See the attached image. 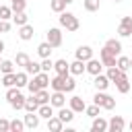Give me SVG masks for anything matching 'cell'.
<instances>
[{
    "label": "cell",
    "instance_id": "cell-1",
    "mask_svg": "<svg viewBox=\"0 0 132 132\" xmlns=\"http://www.w3.org/2000/svg\"><path fill=\"white\" fill-rule=\"evenodd\" d=\"M6 99H8V103H10L14 109H23V105H25V97H23V93L19 91V87H8Z\"/></svg>",
    "mask_w": 132,
    "mask_h": 132
},
{
    "label": "cell",
    "instance_id": "cell-2",
    "mask_svg": "<svg viewBox=\"0 0 132 132\" xmlns=\"http://www.w3.org/2000/svg\"><path fill=\"white\" fill-rule=\"evenodd\" d=\"M60 27H64L66 31H76L80 27V23L72 12H60Z\"/></svg>",
    "mask_w": 132,
    "mask_h": 132
},
{
    "label": "cell",
    "instance_id": "cell-3",
    "mask_svg": "<svg viewBox=\"0 0 132 132\" xmlns=\"http://www.w3.org/2000/svg\"><path fill=\"white\" fill-rule=\"evenodd\" d=\"M93 101H95L99 107H103V109H113V107H116V99H113L111 95L103 93V91H97V95L93 97Z\"/></svg>",
    "mask_w": 132,
    "mask_h": 132
},
{
    "label": "cell",
    "instance_id": "cell-4",
    "mask_svg": "<svg viewBox=\"0 0 132 132\" xmlns=\"http://www.w3.org/2000/svg\"><path fill=\"white\" fill-rule=\"evenodd\" d=\"M52 47H60L62 45V31L58 29V27H52L50 31H47V39H45Z\"/></svg>",
    "mask_w": 132,
    "mask_h": 132
},
{
    "label": "cell",
    "instance_id": "cell-5",
    "mask_svg": "<svg viewBox=\"0 0 132 132\" xmlns=\"http://www.w3.org/2000/svg\"><path fill=\"white\" fill-rule=\"evenodd\" d=\"M118 33H120V37H130L132 35V16H124L120 21Z\"/></svg>",
    "mask_w": 132,
    "mask_h": 132
},
{
    "label": "cell",
    "instance_id": "cell-6",
    "mask_svg": "<svg viewBox=\"0 0 132 132\" xmlns=\"http://www.w3.org/2000/svg\"><path fill=\"white\" fill-rule=\"evenodd\" d=\"M124 128H126V122H124L122 116H113V118L107 122V130H109V132H122Z\"/></svg>",
    "mask_w": 132,
    "mask_h": 132
},
{
    "label": "cell",
    "instance_id": "cell-7",
    "mask_svg": "<svg viewBox=\"0 0 132 132\" xmlns=\"http://www.w3.org/2000/svg\"><path fill=\"white\" fill-rule=\"evenodd\" d=\"M101 68H103V64H101V60H95V58H91V60H87L85 62V72H89V74H99L101 72Z\"/></svg>",
    "mask_w": 132,
    "mask_h": 132
},
{
    "label": "cell",
    "instance_id": "cell-8",
    "mask_svg": "<svg viewBox=\"0 0 132 132\" xmlns=\"http://www.w3.org/2000/svg\"><path fill=\"white\" fill-rule=\"evenodd\" d=\"M66 78H68V76L56 74L54 78H50V87H52L54 91H64V93H66Z\"/></svg>",
    "mask_w": 132,
    "mask_h": 132
},
{
    "label": "cell",
    "instance_id": "cell-9",
    "mask_svg": "<svg viewBox=\"0 0 132 132\" xmlns=\"http://www.w3.org/2000/svg\"><path fill=\"white\" fill-rule=\"evenodd\" d=\"M99 60H101V64L107 66V68H109V66H116V56H113L111 52H107L105 47L99 52Z\"/></svg>",
    "mask_w": 132,
    "mask_h": 132
},
{
    "label": "cell",
    "instance_id": "cell-10",
    "mask_svg": "<svg viewBox=\"0 0 132 132\" xmlns=\"http://www.w3.org/2000/svg\"><path fill=\"white\" fill-rule=\"evenodd\" d=\"M25 128H31V130H35L37 126H39V116H37V111H27V116H25Z\"/></svg>",
    "mask_w": 132,
    "mask_h": 132
},
{
    "label": "cell",
    "instance_id": "cell-11",
    "mask_svg": "<svg viewBox=\"0 0 132 132\" xmlns=\"http://www.w3.org/2000/svg\"><path fill=\"white\" fill-rule=\"evenodd\" d=\"M103 47H105V50H107V52H111V54H113V56H116V58H118V56H120V54H122V43H120V41H118V39H107V41H105V45H103Z\"/></svg>",
    "mask_w": 132,
    "mask_h": 132
},
{
    "label": "cell",
    "instance_id": "cell-12",
    "mask_svg": "<svg viewBox=\"0 0 132 132\" xmlns=\"http://www.w3.org/2000/svg\"><path fill=\"white\" fill-rule=\"evenodd\" d=\"M54 70H56V74L68 76V74H70V64H68L66 60H56V62H54Z\"/></svg>",
    "mask_w": 132,
    "mask_h": 132
},
{
    "label": "cell",
    "instance_id": "cell-13",
    "mask_svg": "<svg viewBox=\"0 0 132 132\" xmlns=\"http://www.w3.org/2000/svg\"><path fill=\"white\" fill-rule=\"evenodd\" d=\"M50 103H52V107H62V105L66 103L64 91H54V93L50 95Z\"/></svg>",
    "mask_w": 132,
    "mask_h": 132
},
{
    "label": "cell",
    "instance_id": "cell-14",
    "mask_svg": "<svg viewBox=\"0 0 132 132\" xmlns=\"http://www.w3.org/2000/svg\"><path fill=\"white\" fill-rule=\"evenodd\" d=\"M76 60H82V62H87V60H91L93 58V50L89 47V45H80L78 50H76Z\"/></svg>",
    "mask_w": 132,
    "mask_h": 132
},
{
    "label": "cell",
    "instance_id": "cell-15",
    "mask_svg": "<svg viewBox=\"0 0 132 132\" xmlns=\"http://www.w3.org/2000/svg\"><path fill=\"white\" fill-rule=\"evenodd\" d=\"M85 101H82V97H78V95H74V97H70V109L74 111V113H80V111H85Z\"/></svg>",
    "mask_w": 132,
    "mask_h": 132
},
{
    "label": "cell",
    "instance_id": "cell-16",
    "mask_svg": "<svg viewBox=\"0 0 132 132\" xmlns=\"http://www.w3.org/2000/svg\"><path fill=\"white\" fill-rule=\"evenodd\" d=\"M107 130V120H103L101 116L93 118V124H91V132H105Z\"/></svg>",
    "mask_w": 132,
    "mask_h": 132
},
{
    "label": "cell",
    "instance_id": "cell-17",
    "mask_svg": "<svg viewBox=\"0 0 132 132\" xmlns=\"http://www.w3.org/2000/svg\"><path fill=\"white\" fill-rule=\"evenodd\" d=\"M124 74H126V72H124V70H120L118 66H109V68H107V74H105V76L109 78V82H116V80H120V78H122Z\"/></svg>",
    "mask_w": 132,
    "mask_h": 132
},
{
    "label": "cell",
    "instance_id": "cell-18",
    "mask_svg": "<svg viewBox=\"0 0 132 132\" xmlns=\"http://www.w3.org/2000/svg\"><path fill=\"white\" fill-rule=\"evenodd\" d=\"M33 80L37 82V87H39V89H45V87L50 85V74L41 70V72H37V74H33Z\"/></svg>",
    "mask_w": 132,
    "mask_h": 132
},
{
    "label": "cell",
    "instance_id": "cell-19",
    "mask_svg": "<svg viewBox=\"0 0 132 132\" xmlns=\"http://www.w3.org/2000/svg\"><path fill=\"white\" fill-rule=\"evenodd\" d=\"M93 85L97 87V91H105L107 87H109V78L105 76V74H95V80H93Z\"/></svg>",
    "mask_w": 132,
    "mask_h": 132
},
{
    "label": "cell",
    "instance_id": "cell-20",
    "mask_svg": "<svg viewBox=\"0 0 132 132\" xmlns=\"http://www.w3.org/2000/svg\"><path fill=\"white\" fill-rule=\"evenodd\" d=\"M62 128H64V122H62L58 116H52V118L47 120V130H50V132H60Z\"/></svg>",
    "mask_w": 132,
    "mask_h": 132
},
{
    "label": "cell",
    "instance_id": "cell-21",
    "mask_svg": "<svg viewBox=\"0 0 132 132\" xmlns=\"http://www.w3.org/2000/svg\"><path fill=\"white\" fill-rule=\"evenodd\" d=\"M58 118H60L64 124H68V122H72V120H74V111H72L70 107H64V105H62V107H60V111H58Z\"/></svg>",
    "mask_w": 132,
    "mask_h": 132
},
{
    "label": "cell",
    "instance_id": "cell-22",
    "mask_svg": "<svg viewBox=\"0 0 132 132\" xmlns=\"http://www.w3.org/2000/svg\"><path fill=\"white\" fill-rule=\"evenodd\" d=\"M19 37H21L23 41H29V39L33 37V27H31L29 23L21 25V29H19Z\"/></svg>",
    "mask_w": 132,
    "mask_h": 132
},
{
    "label": "cell",
    "instance_id": "cell-23",
    "mask_svg": "<svg viewBox=\"0 0 132 132\" xmlns=\"http://www.w3.org/2000/svg\"><path fill=\"white\" fill-rule=\"evenodd\" d=\"M37 116H39V118H45V120H50V118L54 116V107H52V103H43V105H39V109H37Z\"/></svg>",
    "mask_w": 132,
    "mask_h": 132
},
{
    "label": "cell",
    "instance_id": "cell-24",
    "mask_svg": "<svg viewBox=\"0 0 132 132\" xmlns=\"http://www.w3.org/2000/svg\"><path fill=\"white\" fill-rule=\"evenodd\" d=\"M33 95V99L39 103V105H43V103H50V93L45 91V89H39L37 93H31Z\"/></svg>",
    "mask_w": 132,
    "mask_h": 132
},
{
    "label": "cell",
    "instance_id": "cell-25",
    "mask_svg": "<svg viewBox=\"0 0 132 132\" xmlns=\"http://www.w3.org/2000/svg\"><path fill=\"white\" fill-rule=\"evenodd\" d=\"M82 72H85V62H82V60H74V62L70 64V74L78 76V74H82Z\"/></svg>",
    "mask_w": 132,
    "mask_h": 132
},
{
    "label": "cell",
    "instance_id": "cell-26",
    "mask_svg": "<svg viewBox=\"0 0 132 132\" xmlns=\"http://www.w3.org/2000/svg\"><path fill=\"white\" fill-rule=\"evenodd\" d=\"M113 85L118 87V91H120V93H128V91H130V80H128V76H126V74H124L120 80H116Z\"/></svg>",
    "mask_w": 132,
    "mask_h": 132
},
{
    "label": "cell",
    "instance_id": "cell-27",
    "mask_svg": "<svg viewBox=\"0 0 132 132\" xmlns=\"http://www.w3.org/2000/svg\"><path fill=\"white\" fill-rule=\"evenodd\" d=\"M37 54H39L41 58H50V54H52V45H50L47 41L39 43V45H37Z\"/></svg>",
    "mask_w": 132,
    "mask_h": 132
},
{
    "label": "cell",
    "instance_id": "cell-28",
    "mask_svg": "<svg viewBox=\"0 0 132 132\" xmlns=\"http://www.w3.org/2000/svg\"><path fill=\"white\" fill-rule=\"evenodd\" d=\"M14 82H16V72H6L4 76H2V85L8 89V87H14Z\"/></svg>",
    "mask_w": 132,
    "mask_h": 132
},
{
    "label": "cell",
    "instance_id": "cell-29",
    "mask_svg": "<svg viewBox=\"0 0 132 132\" xmlns=\"http://www.w3.org/2000/svg\"><path fill=\"white\" fill-rule=\"evenodd\" d=\"M12 21H14V25H25L27 21H29V16L25 14V10H21V12H12Z\"/></svg>",
    "mask_w": 132,
    "mask_h": 132
},
{
    "label": "cell",
    "instance_id": "cell-30",
    "mask_svg": "<svg viewBox=\"0 0 132 132\" xmlns=\"http://www.w3.org/2000/svg\"><path fill=\"white\" fill-rule=\"evenodd\" d=\"M25 72H27V74H37V72H41V64H37V62H33V60H29V62H27V66H25Z\"/></svg>",
    "mask_w": 132,
    "mask_h": 132
},
{
    "label": "cell",
    "instance_id": "cell-31",
    "mask_svg": "<svg viewBox=\"0 0 132 132\" xmlns=\"http://www.w3.org/2000/svg\"><path fill=\"white\" fill-rule=\"evenodd\" d=\"M23 109H25V111H37V109H39V103L33 99V95H31L29 99H25V105H23Z\"/></svg>",
    "mask_w": 132,
    "mask_h": 132
},
{
    "label": "cell",
    "instance_id": "cell-32",
    "mask_svg": "<svg viewBox=\"0 0 132 132\" xmlns=\"http://www.w3.org/2000/svg\"><path fill=\"white\" fill-rule=\"evenodd\" d=\"M82 4H85V10H89V12H95V10H99V6H101V0H82Z\"/></svg>",
    "mask_w": 132,
    "mask_h": 132
},
{
    "label": "cell",
    "instance_id": "cell-33",
    "mask_svg": "<svg viewBox=\"0 0 132 132\" xmlns=\"http://www.w3.org/2000/svg\"><path fill=\"white\" fill-rule=\"evenodd\" d=\"M116 66L120 68V70H128L130 68V58H126V56H118V60H116Z\"/></svg>",
    "mask_w": 132,
    "mask_h": 132
},
{
    "label": "cell",
    "instance_id": "cell-34",
    "mask_svg": "<svg viewBox=\"0 0 132 132\" xmlns=\"http://www.w3.org/2000/svg\"><path fill=\"white\" fill-rule=\"evenodd\" d=\"M27 82H29V74L27 72H16V82H14V87H27Z\"/></svg>",
    "mask_w": 132,
    "mask_h": 132
},
{
    "label": "cell",
    "instance_id": "cell-35",
    "mask_svg": "<svg viewBox=\"0 0 132 132\" xmlns=\"http://www.w3.org/2000/svg\"><path fill=\"white\" fill-rule=\"evenodd\" d=\"M50 8H52L54 12H64L66 2H64V0H52V2H50Z\"/></svg>",
    "mask_w": 132,
    "mask_h": 132
},
{
    "label": "cell",
    "instance_id": "cell-36",
    "mask_svg": "<svg viewBox=\"0 0 132 132\" xmlns=\"http://www.w3.org/2000/svg\"><path fill=\"white\" fill-rule=\"evenodd\" d=\"M25 6H27V0H10V8H12V12H21V10H25Z\"/></svg>",
    "mask_w": 132,
    "mask_h": 132
},
{
    "label": "cell",
    "instance_id": "cell-37",
    "mask_svg": "<svg viewBox=\"0 0 132 132\" xmlns=\"http://www.w3.org/2000/svg\"><path fill=\"white\" fill-rule=\"evenodd\" d=\"M29 60H31V58H29V56H27L25 52H19V54H16V58H14L16 66H23V68L27 66V62H29Z\"/></svg>",
    "mask_w": 132,
    "mask_h": 132
},
{
    "label": "cell",
    "instance_id": "cell-38",
    "mask_svg": "<svg viewBox=\"0 0 132 132\" xmlns=\"http://www.w3.org/2000/svg\"><path fill=\"white\" fill-rule=\"evenodd\" d=\"M0 70L6 74V72H14V64L10 62V60H2L0 62Z\"/></svg>",
    "mask_w": 132,
    "mask_h": 132
},
{
    "label": "cell",
    "instance_id": "cell-39",
    "mask_svg": "<svg viewBox=\"0 0 132 132\" xmlns=\"http://www.w3.org/2000/svg\"><path fill=\"white\" fill-rule=\"evenodd\" d=\"M23 130H25V122H21V120L10 122V132H23Z\"/></svg>",
    "mask_w": 132,
    "mask_h": 132
},
{
    "label": "cell",
    "instance_id": "cell-40",
    "mask_svg": "<svg viewBox=\"0 0 132 132\" xmlns=\"http://www.w3.org/2000/svg\"><path fill=\"white\" fill-rule=\"evenodd\" d=\"M0 19H2V21L12 19V8H10V6H0Z\"/></svg>",
    "mask_w": 132,
    "mask_h": 132
},
{
    "label": "cell",
    "instance_id": "cell-41",
    "mask_svg": "<svg viewBox=\"0 0 132 132\" xmlns=\"http://www.w3.org/2000/svg\"><path fill=\"white\" fill-rule=\"evenodd\" d=\"M85 111H87V116H89V118H97V116H99V105H97V103H93V105L85 107Z\"/></svg>",
    "mask_w": 132,
    "mask_h": 132
},
{
    "label": "cell",
    "instance_id": "cell-42",
    "mask_svg": "<svg viewBox=\"0 0 132 132\" xmlns=\"http://www.w3.org/2000/svg\"><path fill=\"white\" fill-rule=\"evenodd\" d=\"M52 68H54V62H52L50 58H43V62H41V70H43V72H50Z\"/></svg>",
    "mask_w": 132,
    "mask_h": 132
},
{
    "label": "cell",
    "instance_id": "cell-43",
    "mask_svg": "<svg viewBox=\"0 0 132 132\" xmlns=\"http://www.w3.org/2000/svg\"><path fill=\"white\" fill-rule=\"evenodd\" d=\"M0 132H10V122L0 118Z\"/></svg>",
    "mask_w": 132,
    "mask_h": 132
},
{
    "label": "cell",
    "instance_id": "cell-44",
    "mask_svg": "<svg viewBox=\"0 0 132 132\" xmlns=\"http://www.w3.org/2000/svg\"><path fill=\"white\" fill-rule=\"evenodd\" d=\"M8 31H10V23L0 19V33H8Z\"/></svg>",
    "mask_w": 132,
    "mask_h": 132
},
{
    "label": "cell",
    "instance_id": "cell-45",
    "mask_svg": "<svg viewBox=\"0 0 132 132\" xmlns=\"http://www.w3.org/2000/svg\"><path fill=\"white\" fill-rule=\"evenodd\" d=\"M2 52H4V41L0 39V54H2Z\"/></svg>",
    "mask_w": 132,
    "mask_h": 132
},
{
    "label": "cell",
    "instance_id": "cell-46",
    "mask_svg": "<svg viewBox=\"0 0 132 132\" xmlns=\"http://www.w3.org/2000/svg\"><path fill=\"white\" fill-rule=\"evenodd\" d=\"M64 2H66V4H72V2H74V0H64Z\"/></svg>",
    "mask_w": 132,
    "mask_h": 132
},
{
    "label": "cell",
    "instance_id": "cell-47",
    "mask_svg": "<svg viewBox=\"0 0 132 132\" xmlns=\"http://www.w3.org/2000/svg\"><path fill=\"white\" fill-rule=\"evenodd\" d=\"M130 68H132V58H130Z\"/></svg>",
    "mask_w": 132,
    "mask_h": 132
},
{
    "label": "cell",
    "instance_id": "cell-48",
    "mask_svg": "<svg viewBox=\"0 0 132 132\" xmlns=\"http://www.w3.org/2000/svg\"><path fill=\"white\" fill-rule=\"evenodd\" d=\"M130 130H132V122H130Z\"/></svg>",
    "mask_w": 132,
    "mask_h": 132
},
{
    "label": "cell",
    "instance_id": "cell-49",
    "mask_svg": "<svg viewBox=\"0 0 132 132\" xmlns=\"http://www.w3.org/2000/svg\"><path fill=\"white\" fill-rule=\"evenodd\" d=\"M113 2H122V0H113Z\"/></svg>",
    "mask_w": 132,
    "mask_h": 132
},
{
    "label": "cell",
    "instance_id": "cell-50",
    "mask_svg": "<svg viewBox=\"0 0 132 132\" xmlns=\"http://www.w3.org/2000/svg\"><path fill=\"white\" fill-rule=\"evenodd\" d=\"M0 62H2V60H0Z\"/></svg>",
    "mask_w": 132,
    "mask_h": 132
}]
</instances>
